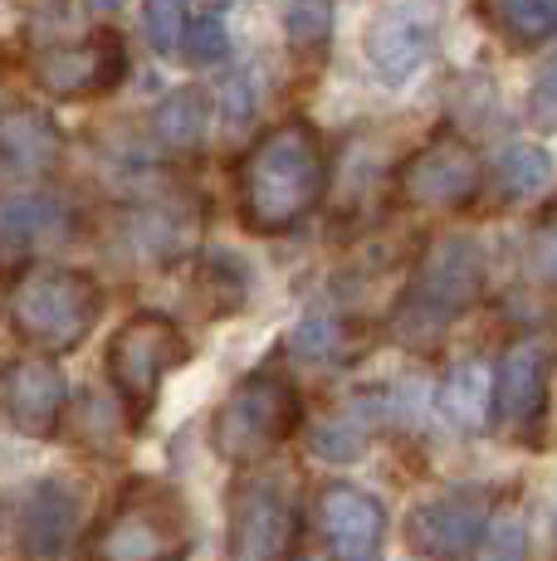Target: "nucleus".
<instances>
[{"label": "nucleus", "instance_id": "33", "mask_svg": "<svg viewBox=\"0 0 557 561\" xmlns=\"http://www.w3.org/2000/svg\"><path fill=\"white\" fill-rule=\"evenodd\" d=\"M288 561H333L328 552H298V557H288Z\"/></svg>", "mask_w": 557, "mask_h": 561}, {"label": "nucleus", "instance_id": "32", "mask_svg": "<svg viewBox=\"0 0 557 561\" xmlns=\"http://www.w3.org/2000/svg\"><path fill=\"white\" fill-rule=\"evenodd\" d=\"M196 5H201V15H220V10L230 5V0H196Z\"/></svg>", "mask_w": 557, "mask_h": 561}, {"label": "nucleus", "instance_id": "31", "mask_svg": "<svg viewBox=\"0 0 557 561\" xmlns=\"http://www.w3.org/2000/svg\"><path fill=\"white\" fill-rule=\"evenodd\" d=\"M83 5H89L93 15H117V10H123L127 0H83Z\"/></svg>", "mask_w": 557, "mask_h": 561}, {"label": "nucleus", "instance_id": "1", "mask_svg": "<svg viewBox=\"0 0 557 561\" xmlns=\"http://www.w3.org/2000/svg\"><path fill=\"white\" fill-rule=\"evenodd\" d=\"M235 191H240V220L254 234H284L304 215H314L328 191V152L314 123L294 117V123L270 127L245 152Z\"/></svg>", "mask_w": 557, "mask_h": 561}, {"label": "nucleus", "instance_id": "5", "mask_svg": "<svg viewBox=\"0 0 557 561\" xmlns=\"http://www.w3.org/2000/svg\"><path fill=\"white\" fill-rule=\"evenodd\" d=\"M298 415H304V401H298L294 386L274 371H254L216 410L211 445H216V455L225 463H254L294 435Z\"/></svg>", "mask_w": 557, "mask_h": 561}, {"label": "nucleus", "instance_id": "4", "mask_svg": "<svg viewBox=\"0 0 557 561\" xmlns=\"http://www.w3.org/2000/svg\"><path fill=\"white\" fill-rule=\"evenodd\" d=\"M186 499L157 479H133L89 537V561H186Z\"/></svg>", "mask_w": 557, "mask_h": 561}, {"label": "nucleus", "instance_id": "19", "mask_svg": "<svg viewBox=\"0 0 557 561\" xmlns=\"http://www.w3.org/2000/svg\"><path fill=\"white\" fill-rule=\"evenodd\" d=\"M206 127H211V99L201 89L167 93L152 113V133L167 152H196L206 142Z\"/></svg>", "mask_w": 557, "mask_h": 561}, {"label": "nucleus", "instance_id": "2", "mask_svg": "<svg viewBox=\"0 0 557 561\" xmlns=\"http://www.w3.org/2000/svg\"><path fill=\"white\" fill-rule=\"evenodd\" d=\"M485 250L469 234H441L431 250L421 254L411 284H406L401 304L391 312V332L411 347L435 342L455 318H465L485 294Z\"/></svg>", "mask_w": 557, "mask_h": 561}, {"label": "nucleus", "instance_id": "27", "mask_svg": "<svg viewBox=\"0 0 557 561\" xmlns=\"http://www.w3.org/2000/svg\"><path fill=\"white\" fill-rule=\"evenodd\" d=\"M479 561H523L528 557V537H523V523H495L485 527V537H479Z\"/></svg>", "mask_w": 557, "mask_h": 561}, {"label": "nucleus", "instance_id": "30", "mask_svg": "<svg viewBox=\"0 0 557 561\" xmlns=\"http://www.w3.org/2000/svg\"><path fill=\"white\" fill-rule=\"evenodd\" d=\"M528 117L538 127H557V64H548V69L538 73V83H533L528 93Z\"/></svg>", "mask_w": 557, "mask_h": 561}, {"label": "nucleus", "instance_id": "29", "mask_svg": "<svg viewBox=\"0 0 557 561\" xmlns=\"http://www.w3.org/2000/svg\"><path fill=\"white\" fill-rule=\"evenodd\" d=\"M220 113L225 123L245 127L254 117V83H250V69H230L220 79Z\"/></svg>", "mask_w": 557, "mask_h": 561}, {"label": "nucleus", "instance_id": "18", "mask_svg": "<svg viewBox=\"0 0 557 561\" xmlns=\"http://www.w3.org/2000/svg\"><path fill=\"white\" fill-rule=\"evenodd\" d=\"M435 410H441V420L450 430L475 435V430L489 420V366L485 362H459L455 371L441 381V391H435Z\"/></svg>", "mask_w": 557, "mask_h": 561}, {"label": "nucleus", "instance_id": "12", "mask_svg": "<svg viewBox=\"0 0 557 561\" xmlns=\"http://www.w3.org/2000/svg\"><path fill=\"white\" fill-rule=\"evenodd\" d=\"M489 527V508L479 493H450V499H431L411 513L406 537L416 552L435 557V561H459L475 552V542Z\"/></svg>", "mask_w": 557, "mask_h": 561}, {"label": "nucleus", "instance_id": "22", "mask_svg": "<svg viewBox=\"0 0 557 561\" xmlns=\"http://www.w3.org/2000/svg\"><path fill=\"white\" fill-rule=\"evenodd\" d=\"M284 35L298 54H318L333 35V0H284Z\"/></svg>", "mask_w": 557, "mask_h": 561}, {"label": "nucleus", "instance_id": "9", "mask_svg": "<svg viewBox=\"0 0 557 561\" xmlns=\"http://www.w3.org/2000/svg\"><path fill=\"white\" fill-rule=\"evenodd\" d=\"M127 73V54L123 39L113 30H93L79 45H55L35 59V79L49 99L79 103V99H99V93H113Z\"/></svg>", "mask_w": 557, "mask_h": 561}, {"label": "nucleus", "instance_id": "13", "mask_svg": "<svg viewBox=\"0 0 557 561\" xmlns=\"http://www.w3.org/2000/svg\"><path fill=\"white\" fill-rule=\"evenodd\" d=\"M64 401H69V386L49 357H20L0 376V405H5L10 425L25 435H49L64 415Z\"/></svg>", "mask_w": 557, "mask_h": 561}, {"label": "nucleus", "instance_id": "23", "mask_svg": "<svg viewBox=\"0 0 557 561\" xmlns=\"http://www.w3.org/2000/svg\"><path fill=\"white\" fill-rule=\"evenodd\" d=\"M342 342H348V332H342V322L328 318V312H308L294 328V352L304 362H333L342 352Z\"/></svg>", "mask_w": 557, "mask_h": 561}, {"label": "nucleus", "instance_id": "20", "mask_svg": "<svg viewBox=\"0 0 557 561\" xmlns=\"http://www.w3.org/2000/svg\"><path fill=\"white\" fill-rule=\"evenodd\" d=\"M495 25L519 49H538L557 39V0H495Z\"/></svg>", "mask_w": 557, "mask_h": 561}, {"label": "nucleus", "instance_id": "24", "mask_svg": "<svg viewBox=\"0 0 557 561\" xmlns=\"http://www.w3.org/2000/svg\"><path fill=\"white\" fill-rule=\"evenodd\" d=\"M225 49H230V35H225V20L220 15L186 20V30H181V45H177V54H186V64H220Z\"/></svg>", "mask_w": 557, "mask_h": 561}, {"label": "nucleus", "instance_id": "3", "mask_svg": "<svg viewBox=\"0 0 557 561\" xmlns=\"http://www.w3.org/2000/svg\"><path fill=\"white\" fill-rule=\"evenodd\" d=\"M103 312V288L83 268L30 264L10 288V328L45 357L73 352Z\"/></svg>", "mask_w": 557, "mask_h": 561}, {"label": "nucleus", "instance_id": "21", "mask_svg": "<svg viewBox=\"0 0 557 561\" xmlns=\"http://www.w3.org/2000/svg\"><path fill=\"white\" fill-rule=\"evenodd\" d=\"M553 181V152L538 142H513L509 152L499 157V186L509 196H533Z\"/></svg>", "mask_w": 557, "mask_h": 561}, {"label": "nucleus", "instance_id": "14", "mask_svg": "<svg viewBox=\"0 0 557 561\" xmlns=\"http://www.w3.org/2000/svg\"><path fill=\"white\" fill-rule=\"evenodd\" d=\"M318 523H323V537L338 561H377L387 513L372 493L352 489V483H328L318 493Z\"/></svg>", "mask_w": 557, "mask_h": 561}, {"label": "nucleus", "instance_id": "16", "mask_svg": "<svg viewBox=\"0 0 557 561\" xmlns=\"http://www.w3.org/2000/svg\"><path fill=\"white\" fill-rule=\"evenodd\" d=\"M69 230V215L45 191H0V259H25L55 244Z\"/></svg>", "mask_w": 557, "mask_h": 561}, {"label": "nucleus", "instance_id": "17", "mask_svg": "<svg viewBox=\"0 0 557 561\" xmlns=\"http://www.w3.org/2000/svg\"><path fill=\"white\" fill-rule=\"evenodd\" d=\"M59 127L45 107L35 103H15L0 117V167H10L15 176H45L59 161Z\"/></svg>", "mask_w": 557, "mask_h": 561}, {"label": "nucleus", "instance_id": "6", "mask_svg": "<svg viewBox=\"0 0 557 561\" xmlns=\"http://www.w3.org/2000/svg\"><path fill=\"white\" fill-rule=\"evenodd\" d=\"M186 362V337L162 312H133L109 342V381L127 425H147L171 366Z\"/></svg>", "mask_w": 557, "mask_h": 561}, {"label": "nucleus", "instance_id": "26", "mask_svg": "<svg viewBox=\"0 0 557 561\" xmlns=\"http://www.w3.org/2000/svg\"><path fill=\"white\" fill-rule=\"evenodd\" d=\"M362 439H367V425H362V415H333L328 425L314 430V449L323 459H352L362 449Z\"/></svg>", "mask_w": 557, "mask_h": 561}, {"label": "nucleus", "instance_id": "28", "mask_svg": "<svg viewBox=\"0 0 557 561\" xmlns=\"http://www.w3.org/2000/svg\"><path fill=\"white\" fill-rule=\"evenodd\" d=\"M528 268H533V278H538V284L557 288V210L543 215L538 230H533V240H528Z\"/></svg>", "mask_w": 557, "mask_h": 561}, {"label": "nucleus", "instance_id": "8", "mask_svg": "<svg viewBox=\"0 0 557 561\" xmlns=\"http://www.w3.org/2000/svg\"><path fill=\"white\" fill-rule=\"evenodd\" d=\"M396 181H401V196L421 210H465L485 186V161L465 137L435 133L401 161Z\"/></svg>", "mask_w": 557, "mask_h": 561}, {"label": "nucleus", "instance_id": "10", "mask_svg": "<svg viewBox=\"0 0 557 561\" xmlns=\"http://www.w3.org/2000/svg\"><path fill=\"white\" fill-rule=\"evenodd\" d=\"M435 39H441V25H435V15L411 0V5H391L387 15L372 20L362 45H367L372 73H377L387 89H401V83H411L416 73L431 64Z\"/></svg>", "mask_w": 557, "mask_h": 561}, {"label": "nucleus", "instance_id": "25", "mask_svg": "<svg viewBox=\"0 0 557 561\" xmlns=\"http://www.w3.org/2000/svg\"><path fill=\"white\" fill-rule=\"evenodd\" d=\"M143 25L147 39H152L157 54H177L181 45V30H186V0H147L143 5Z\"/></svg>", "mask_w": 557, "mask_h": 561}, {"label": "nucleus", "instance_id": "11", "mask_svg": "<svg viewBox=\"0 0 557 561\" xmlns=\"http://www.w3.org/2000/svg\"><path fill=\"white\" fill-rule=\"evenodd\" d=\"M543 396H548V347L523 337L489 371V415L513 435H528L543 415Z\"/></svg>", "mask_w": 557, "mask_h": 561}, {"label": "nucleus", "instance_id": "15", "mask_svg": "<svg viewBox=\"0 0 557 561\" xmlns=\"http://www.w3.org/2000/svg\"><path fill=\"white\" fill-rule=\"evenodd\" d=\"M15 533L30 557H39V561L64 557V547L79 533V489L64 479L30 483L25 499H20V513H15Z\"/></svg>", "mask_w": 557, "mask_h": 561}, {"label": "nucleus", "instance_id": "7", "mask_svg": "<svg viewBox=\"0 0 557 561\" xmlns=\"http://www.w3.org/2000/svg\"><path fill=\"white\" fill-rule=\"evenodd\" d=\"M298 542V499L284 473H245L230 493V561H288Z\"/></svg>", "mask_w": 557, "mask_h": 561}]
</instances>
